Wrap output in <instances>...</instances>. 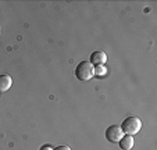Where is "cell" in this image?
<instances>
[{
    "label": "cell",
    "instance_id": "cell-6",
    "mask_svg": "<svg viewBox=\"0 0 157 150\" xmlns=\"http://www.w3.org/2000/svg\"><path fill=\"white\" fill-rule=\"evenodd\" d=\"M120 147L121 150H131L133 147V138L131 135H124L120 139Z\"/></svg>",
    "mask_w": 157,
    "mask_h": 150
},
{
    "label": "cell",
    "instance_id": "cell-7",
    "mask_svg": "<svg viewBox=\"0 0 157 150\" xmlns=\"http://www.w3.org/2000/svg\"><path fill=\"white\" fill-rule=\"evenodd\" d=\"M107 70L104 68V65H98V67L95 68V75L96 77H103V75H106Z\"/></svg>",
    "mask_w": 157,
    "mask_h": 150
},
{
    "label": "cell",
    "instance_id": "cell-5",
    "mask_svg": "<svg viewBox=\"0 0 157 150\" xmlns=\"http://www.w3.org/2000/svg\"><path fill=\"white\" fill-rule=\"evenodd\" d=\"M13 85V79L10 75L7 74H3L0 75V92H7Z\"/></svg>",
    "mask_w": 157,
    "mask_h": 150
},
{
    "label": "cell",
    "instance_id": "cell-4",
    "mask_svg": "<svg viewBox=\"0 0 157 150\" xmlns=\"http://www.w3.org/2000/svg\"><path fill=\"white\" fill-rule=\"evenodd\" d=\"M107 61V54L104 53L103 50H96L90 54V64L95 65H103Z\"/></svg>",
    "mask_w": 157,
    "mask_h": 150
},
{
    "label": "cell",
    "instance_id": "cell-1",
    "mask_svg": "<svg viewBox=\"0 0 157 150\" xmlns=\"http://www.w3.org/2000/svg\"><path fill=\"white\" fill-rule=\"evenodd\" d=\"M75 77L79 81H89L95 77V67L90 61H81L75 68Z\"/></svg>",
    "mask_w": 157,
    "mask_h": 150
},
{
    "label": "cell",
    "instance_id": "cell-8",
    "mask_svg": "<svg viewBox=\"0 0 157 150\" xmlns=\"http://www.w3.org/2000/svg\"><path fill=\"white\" fill-rule=\"evenodd\" d=\"M53 150H71L68 146H59V147H56V149H53Z\"/></svg>",
    "mask_w": 157,
    "mask_h": 150
},
{
    "label": "cell",
    "instance_id": "cell-2",
    "mask_svg": "<svg viewBox=\"0 0 157 150\" xmlns=\"http://www.w3.org/2000/svg\"><path fill=\"white\" fill-rule=\"evenodd\" d=\"M122 129V132H125L127 135H135V133H138L140 131V128H142V122H140V120L138 117H128L125 118L124 121H122V124L120 125Z\"/></svg>",
    "mask_w": 157,
    "mask_h": 150
},
{
    "label": "cell",
    "instance_id": "cell-3",
    "mask_svg": "<svg viewBox=\"0 0 157 150\" xmlns=\"http://www.w3.org/2000/svg\"><path fill=\"white\" fill-rule=\"evenodd\" d=\"M124 136V132H122L121 127L120 125H111L106 129V139L111 143H116V142H120V139Z\"/></svg>",
    "mask_w": 157,
    "mask_h": 150
},
{
    "label": "cell",
    "instance_id": "cell-9",
    "mask_svg": "<svg viewBox=\"0 0 157 150\" xmlns=\"http://www.w3.org/2000/svg\"><path fill=\"white\" fill-rule=\"evenodd\" d=\"M40 150H53V149H52L50 146H48V144H44V146L40 147Z\"/></svg>",
    "mask_w": 157,
    "mask_h": 150
}]
</instances>
